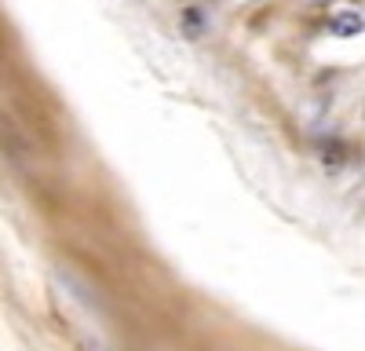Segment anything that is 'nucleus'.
<instances>
[{"instance_id":"1","label":"nucleus","mask_w":365,"mask_h":351,"mask_svg":"<svg viewBox=\"0 0 365 351\" xmlns=\"http://www.w3.org/2000/svg\"><path fill=\"white\" fill-rule=\"evenodd\" d=\"M336 29H340V34H358L361 19H358V15H344V19H336Z\"/></svg>"},{"instance_id":"2","label":"nucleus","mask_w":365,"mask_h":351,"mask_svg":"<svg viewBox=\"0 0 365 351\" xmlns=\"http://www.w3.org/2000/svg\"><path fill=\"white\" fill-rule=\"evenodd\" d=\"M303 4H332V0H303Z\"/></svg>"}]
</instances>
